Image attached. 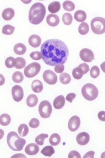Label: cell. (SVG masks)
I'll list each match as a JSON object with an SVG mask.
<instances>
[{
    "label": "cell",
    "instance_id": "9",
    "mask_svg": "<svg viewBox=\"0 0 105 158\" xmlns=\"http://www.w3.org/2000/svg\"><path fill=\"white\" fill-rule=\"evenodd\" d=\"M12 95L13 98L16 102L21 101L23 98L24 93L23 88L20 86L16 85L12 88Z\"/></svg>",
    "mask_w": 105,
    "mask_h": 158
},
{
    "label": "cell",
    "instance_id": "32",
    "mask_svg": "<svg viewBox=\"0 0 105 158\" xmlns=\"http://www.w3.org/2000/svg\"><path fill=\"white\" fill-rule=\"evenodd\" d=\"M63 9L67 11H71L75 9V6L74 3L71 1H66L63 2Z\"/></svg>",
    "mask_w": 105,
    "mask_h": 158
},
{
    "label": "cell",
    "instance_id": "6",
    "mask_svg": "<svg viewBox=\"0 0 105 158\" xmlns=\"http://www.w3.org/2000/svg\"><path fill=\"white\" fill-rule=\"evenodd\" d=\"M39 111L41 117L43 118L50 117L52 112V107L50 102L48 101H42L39 105Z\"/></svg>",
    "mask_w": 105,
    "mask_h": 158
},
{
    "label": "cell",
    "instance_id": "25",
    "mask_svg": "<svg viewBox=\"0 0 105 158\" xmlns=\"http://www.w3.org/2000/svg\"><path fill=\"white\" fill-rule=\"evenodd\" d=\"M18 131L20 136L22 137H24L28 135L29 132V128L26 124H22L19 127Z\"/></svg>",
    "mask_w": 105,
    "mask_h": 158
},
{
    "label": "cell",
    "instance_id": "1",
    "mask_svg": "<svg viewBox=\"0 0 105 158\" xmlns=\"http://www.w3.org/2000/svg\"><path fill=\"white\" fill-rule=\"evenodd\" d=\"M41 50L44 62L51 66L66 63L69 54L66 44L61 40L55 39L44 42L41 45Z\"/></svg>",
    "mask_w": 105,
    "mask_h": 158
},
{
    "label": "cell",
    "instance_id": "24",
    "mask_svg": "<svg viewBox=\"0 0 105 158\" xmlns=\"http://www.w3.org/2000/svg\"><path fill=\"white\" fill-rule=\"evenodd\" d=\"M55 153V150L52 146H48L44 147L41 151V153L45 156L50 157Z\"/></svg>",
    "mask_w": 105,
    "mask_h": 158
},
{
    "label": "cell",
    "instance_id": "15",
    "mask_svg": "<svg viewBox=\"0 0 105 158\" xmlns=\"http://www.w3.org/2000/svg\"><path fill=\"white\" fill-rule=\"evenodd\" d=\"M28 42L32 47L34 48H37L41 44V39L38 35H32L29 37Z\"/></svg>",
    "mask_w": 105,
    "mask_h": 158
},
{
    "label": "cell",
    "instance_id": "22",
    "mask_svg": "<svg viewBox=\"0 0 105 158\" xmlns=\"http://www.w3.org/2000/svg\"><path fill=\"white\" fill-rule=\"evenodd\" d=\"M61 5L60 2H54L51 3L48 6V10L52 14L56 13L60 9Z\"/></svg>",
    "mask_w": 105,
    "mask_h": 158
},
{
    "label": "cell",
    "instance_id": "29",
    "mask_svg": "<svg viewBox=\"0 0 105 158\" xmlns=\"http://www.w3.org/2000/svg\"><path fill=\"white\" fill-rule=\"evenodd\" d=\"M60 80L61 83L66 85L69 84L71 80V77L67 73H63L60 76Z\"/></svg>",
    "mask_w": 105,
    "mask_h": 158
},
{
    "label": "cell",
    "instance_id": "43",
    "mask_svg": "<svg viewBox=\"0 0 105 158\" xmlns=\"http://www.w3.org/2000/svg\"><path fill=\"white\" fill-rule=\"evenodd\" d=\"M76 96V94L73 93H69L67 95L66 97V99L68 102L72 103L73 102V100L75 98Z\"/></svg>",
    "mask_w": 105,
    "mask_h": 158
},
{
    "label": "cell",
    "instance_id": "10",
    "mask_svg": "<svg viewBox=\"0 0 105 158\" xmlns=\"http://www.w3.org/2000/svg\"><path fill=\"white\" fill-rule=\"evenodd\" d=\"M80 56L81 60L85 62H91L94 59V53L88 48H83L80 52Z\"/></svg>",
    "mask_w": 105,
    "mask_h": 158
},
{
    "label": "cell",
    "instance_id": "40",
    "mask_svg": "<svg viewBox=\"0 0 105 158\" xmlns=\"http://www.w3.org/2000/svg\"><path fill=\"white\" fill-rule=\"evenodd\" d=\"M78 67L81 68L83 72L84 75L87 74L89 70V67L88 65L86 63H82L79 65Z\"/></svg>",
    "mask_w": 105,
    "mask_h": 158
},
{
    "label": "cell",
    "instance_id": "4",
    "mask_svg": "<svg viewBox=\"0 0 105 158\" xmlns=\"http://www.w3.org/2000/svg\"><path fill=\"white\" fill-rule=\"evenodd\" d=\"M81 92L83 97L88 101H93L97 98L99 94L97 88L95 85L87 83L82 87Z\"/></svg>",
    "mask_w": 105,
    "mask_h": 158
},
{
    "label": "cell",
    "instance_id": "3",
    "mask_svg": "<svg viewBox=\"0 0 105 158\" xmlns=\"http://www.w3.org/2000/svg\"><path fill=\"white\" fill-rule=\"evenodd\" d=\"M7 143L9 148L14 151H20L23 150L26 141L21 138L17 133L14 131L10 132L7 136Z\"/></svg>",
    "mask_w": 105,
    "mask_h": 158
},
{
    "label": "cell",
    "instance_id": "8",
    "mask_svg": "<svg viewBox=\"0 0 105 158\" xmlns=\"http://www.w3.org/2000/svg\"><path fill=\"white\" fill-rule=\"evenodd\" d=\"M43 79L44 81L48 84H55L57 81V76L53 71L47 69L44 72Z\"/></svg>",
    "mask_w": 105,
    "mask_h": 158
},
{
    "label": "cell",
    "instance_id": "35",
    "mask_svg": "<svg viewBox=\"0 0 105 158\" xmlns=\"http://www.w3.org/2000/svg\"><path fill=\"white\" fill-rule=\"evenodd\" d=\"M16 59L12 56H9L6 59L5 64L7 68H11L15 67L16 65Z\"/></svg>",
    "mask_w": 105,
    "mask_h": 158
},
{
    "label": "cell",
    "instance_id": "36",
    "mask_svg": "<svg viewBox=\"0 0 105 158\" xmlns=\"http://www.w3.org/2000/svg\"><path fill=\"white\" fill-rule=\"evenodd\" d=\"M48 137H49V135L48 134L42 133L36 137L35 140V142L37 144L40 145V146H42L44 142L45 139L48 138Z\"/></svg>",
    "mask_w": 105,
    "mask_h": 158
},
{
    "label": "cell",
    "instance_id": "30",
    "mask_svg": "<svg viewBox=\"0 0 105 158\" xmlns=\"http://www.w3.org/2000/svg\"><path fill=\"white\" fill-rule=\"evenodd\" d=\"M72 74H73V77L77 80L80 79L82 78L84 75L82 69L78 67L73 69Z\"/></svg>",
    "mask_w": 105,
    "mask_h": 158
},
{
    "label": "cell",
    "instance_id": "18",
    "mask_svg": "<svg viewBox=\"0 0 105 158\" xmlns=\"http://www.w3.org/2000/svg\"><path fill=\"white\" fill-rule=\"evenodd\" d=\"M27 48L23 44L19 43L16 44L14 46V53L18 55H23L26 51Z\"/></svg>",
    "mask_w": 105,
    "mask_h": 158
},
{
    "label": "cell",
    "instance_id": "11",
    "mask_svg": "<svg viewBox=\"0 0 105 158\" xmlns=\"http://www.w3.org/2000/svg\"><path fill=\"white\" fill-rule=\"evenodd\" d=\"M81 120L79 117L74 115L70 118L68 123V128L71 131H76L79 128Z\"/></svg>",
    "mask_w": 105,
    "mask_h": 158
},
{
    "label": "cell",
    "instance_id": "14",
    "mask_svg": "<svg viewBox=\"0 0 105 158\" xmlns=\"http://www.w3.org/2000/svg\"><path fill=\"white\" fill-rule=\"evenodd\" d=\"M46 21L48 25L54 27L58 25L60 20L57 15L50 14L47 16Z\"/></svg>",
    "mask_w": 105,
    "mask_h": 158
},
{
    "label": "cell",
    "instance_id": "12",
    "mask_svg": "<svg viewBox=\"0 0 105 158\" xmlns=\"http://www.w3.org/2000/svg\"><path fill=\"white\" fill-rule=\"evenodd\" d=\"M90 136L89 134L86 132H83L79 133L76 137L77 143L81 146H85L89 142Z\"/></svg>",
    "mask_w": 105,
    "mask_h": 158
},
{
    "label": "cell",
    "instance_id": "39",
    "mask_svg": "<svg viewBox=\"0 0 105 158\" xmlns=\"http://www.w3.org/2000/svg\"><path fill=\"white\" fill-rule=\"evenodd\" d=\"M29 127L32 128H37L40 125L39 120L36 118H33L29 121Z\"/></svg>",
    "mask_w": 105,
    "mask_h": 158
},
{
    "label": "cell",
    "instance_id": "37",
    "mask_svg": "<svg viewBox=\"0 0 105 158\" xmlns=\"http://www.w3.org/2000/svg\"><path fill=\"white\" fill-rule=\"evenodd\" d=\"M100 72L98 67L96 66H94L90 70L91 76L93 78L96 79L100 75Z\"/></svg>",
    "mask_w": 105,
    "mask_h": 158
},
{
    "label": "cell",
    "instance_id": "2",
    "mask_svg": "<svg viewBox=\"0 0 105 158\" xmlns=\"http://www.w3.org/2000/svg\"><path fill=\"white\" fill-rule=\"evenodd\" d=\"M46 10L45 6L41 3L33 5L29 12V20L32 24H38L43 21L46 15Z\"/></svg>",
    "mask_w": 105,
    "mask_h": 158
},
{
    "label": "cell",
    "instance_id": "27",
    "mask_svg": "<svg viewBox=\"0 0 105 158\" xmlns=\"http://www.w3.org/2000/svg\"><path fill=\"white\" fill-rule=\"evenodd\" d=\"M79 32L81 35H85L88 32L89 27L88 24L86 22H82L79 26Z\"/></svg>",
    "mask_w": 105,
    "mask_h": 158
},
{
    "label": "cell",
    "instance_id": "44",
    "mask_svg": "<svg viewBox=\"0 0 105 158\" xmlns=\"http://www.w3.org/2000/svg\"><path fill=\"white\" fill-rule=\"evenodd\" d=\"M98 117L99 120L102 121H105V111H101L98 114Z\"/></svg>",
    "mask_w": 105,
    "mask_h": 158
},
{
    "label": "cell",
    "instance_id": "33",
    "mask_svg": "<svg viewBox=\"0 0 105 158\" xmlns=\"http://www.w3.org/2000/svg\"><path fill=\"white\" fill-rule=\"evenodd\" d=\"M16 63L15 68L18 69H21L24 68L26 63L24 58L21 57H18L16 58Z\"/></svg>",
    "mask_w": 105,
    "mask_h": 158
},
{
    "label": "cell",
    "instance_id": "28",
    "mask_svg": "<svg viewBox=\"0 0 105 158\" xmlns=\"http://www.w3.org/2000/svg\"><path fill=\"white\" fill-rule=\"evenodd\" d=\"M23 74L20 71L15 72L12 75L13 81L16 83H20L23 81Z\"/></svg>",
    "mask_w": 105,
    "mask_h": 158
},
{
    "label": "cell",
    "instance_id": "16",
    "mask_svg": "<svg viewBox=\"0 0 105 158\" xmlns=\"http://www.w3.org/2000/svg\"><path fill=\"white\" fill-rule=\"evenodd\" d=\"M65 104V99L62 95L57 97L54 101V107L57 109H60L63 108Z\"/></svg>",
    "mask_w": 105,
    "mask_h": 158
},
{
    "label": "cell",
    "instance_id": "42",
    "mask_svg": "<svg viewBox=\"0 0 105 158\" xmlns=\"http://www.w3.org/2000/svg\"><path fill=\"white\" fill-rule=\"evenodd\" d=\"M55 72L57 73H63L64 69V66L63 64H59L55 66Z\"/></svg>",
    "mask_w": 105,
    "mask_h": 158
},
{
    "label": "cell",
    "instance_id": "13",
    "mask_svg": "<svg viewBox=\"0 0 105 158\" xmlns=\"http://www.w3.org/2000/svg\"><path fill=\"white\" fill-rule=\"evenodd\" d=\"M38 145L34 143H29L27 145L25 149V152L29 155H35L39 151Z\"/></svg>",
    "mask_w": 105,
    "mask_h": 158
},
{
    "label": "cell",
    "instance_id": "38",
    "mask_svg": "<svg viewBox=\"0 0 105 158\" xmlns=\"http://www.w3.org/2000/svg\"><path fill=\"white\" fill-rule=\"evenodd\" d=\"M29 56L32 59L35 60H39L42 58V53L39 51H34L31 53Z\"/></svg>",
    "mask_w": 105,
    "mask_h": 158
},
{
    "label": "cell",
    "instance_id": "26",
    "mask_svg": "<svg viewBox=\"0 0 105 158\" xmlns=\"http://www.w3.org/2000/svg\"><path fill=\"white\" fill-rule=\"evenodd\" d=\"M11 121L10 115L8 114H2L0 117V124L2 126H7L9 124Z\"/></svg>",
    "mask_w": 105,
    "mask_h": 158
},
{
    "label": "cell",
    "instance_id": "31",
    "mask_svg": "<svg viewBox=\"0 0 105 158\" xmlns=\"http://www.w3.org/2000/svg\"><path fill=\"white\" fill-rule=\"evenodd\" d=\"M62 21L65 25H69L73 22V16L69 13H66L62 16Z\"/></svg>",
    "mask_w": 105,
    "mask_h": 158
},
{
    "label": "cell",
    "instance_id": "17",
    "mask_svg": "<svg viewBox=\"0 0 105 158\" xmlns=\"http://www.w3.org/2000/svg\"><path fill=\"white\" fill-rule=\"evenodd\" d=\"M15 15V11L11 8H7L5 9L2 14L3 18L6 21H10Z\"/></svg>",
    "mask_w": 105,
    "mask_h": 158
},
{
    "label": "cell",
    "instance_id": "19",
    "mask_svg": "<svg viewBox=\"0 0 105 158\" xmlns=\"http://www.w3.org/2000/svg\"><path fill=\"white\" fill-rule=\"evenodd\" d=\"M38 98L35 94H31L28 95L26 99V104L28 107H33L37 105Z\"/></svg>",
    "mask_w": 105,
    "mask_h": 158
},
{
    "label": "cell",
    "instance_id": "23",
    "mask_svg": "<svg viewBox=\"0 0 105 158\" xmlns=\"http://www.w3.org/2000/svg\"><path fill=\"white\" fill-rule=\"evenodd\" d=\"M61 137L57 133H55L51 135L49 138V143L53 146H57L61 142Z\"/></svg>",
    "mask_w": 105,
    "mask_h": 158
},
{
    "label": "cell",
    "instance_id": "5",
    "mask_svg": "<svg viewBox=\"0 0 105 158\" xmlns=\"http://www.w3.org/2000/svg\"><path fill=\"white\" fill-rule=\"evenodd\" d=\"M91 26L94 34L101 35L105 33V19L103 18L97 17L93 19Z\"/></svg>",
    "mask_w": 105,
    "mask_h": 158
},
{
    "label": "cell",
    "instance_id": "47",
    "mask_svg": "<svg viewBox=\"0 0 105 158\" xmlns=\"http://www.w3.org/2000/svg\"><path fill=\"white\" fill-rule=\"evenodd\" d=\"M101 158H105V152H103L101 154Z\"/></svg>",
    "mask_w": 105,
    "mask_h": 158
},
{
    "label": "cell",
    "instance_id": "20",
    "mask_svg": "<svg viewBox=\"0 0 105 158\" xmlns=\"http://www.w3.org/2000/svg\"><path fill=\"white\" fill-rule=\"evenodd\" d=\"M43 86L41 81L39 80H35L32 83V89L33 91L35 93H39L42 91Z\"/></svg>",
    "mask_w": 105,
    "mask_h": 158
},
{
    "label": "cell",
    "instance_id": "34",
    "mask_svg": "<svg viewBox=\"0 0 105 158\" xmlns=\"http://www.w3.org/2000/svg\"><path fill=\"white\" fill-rule=\"evenodd\" d=\"M15 29V27L9 25V24H7L3 27V29H2V33L5 35H11L14 33Z\"/></svg>",
    "mask_w": 105,
    "mask_h": 158
},
{
    "label": "cell",
    "instance_id": "46",
    "mask_svg": "<svg viewBox=\"0 0 105 158\" xmlns=\"http://www.w3.org/2000/svg\"><path fill=\"white\" fill-rule=\"evenodd\" d=\"M101 69L104 73H105V62H103L100 65Z\"/></svg>",
    "mask_w": 105,
    "mask_h": 158
},
{
    "label": "cell",
    "instance_id": "21",
    "mask_svg": "<svg viewBox=\"0 0 105 158\" xmlns=\"http://www.w3.org/2000/svg\"><path fill=\"white\" fill-rule=\"evenodd\" d=\"M74 18L78 22H82L85 21L87 18V15L84 11L78 10L74 14Z\"/></svg>",
    "mask_w": 105,
    "mask_h": 158
},
{
    "label": "cell",
    "instance_id": "45",
    "mask_svg": "<svg viewBox=\"0 0 105 158\" xmlns=\"http://www.w3.org/2000/svg\"><path fill=\"white\" fill-rule=\"evenodd\" d=\"M95 154V152L93 151H90L88 152V153H86L84 156L83 158H94V155Z\"/></svg>",
    "mask_w": 105,
    "mask_h": 158
},
{
    "label": "cell",
    "instance_id": "7",
    "mask_svg": "<svg viewBox=\"0 0 105 158\" xmlns=\"http://www.w3.org/2000/svg\"><path fill=\"white\" fill-rule=\"evenodd\" d=\"M41 69V65L37 62H33L25 68L24 73L26 77L33 78L37 75Z\"/></svg>",
    "mask_w": 105,
    "mask_h": 158
},
{
    "label": "cell",
    "instance_id": "41",
    "mask_svg": "<svg viewBox=\"0 0 105 158\" xmlns=\"http://www.w3.org/2000/svg\"><path fill=\"white\" fill-rule=\"evenodd\" d=\"M68 157L69 158H81V156L78 152L75 150L71 151L68 154Z\"/></svg>",
    "mask_w": 105,
    "mask_h": 158
}]
</instances>
